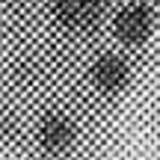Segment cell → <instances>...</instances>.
Here are the masks:
<instances>
[{"mask_svg":"<svg viewBox=\"0 0 160 160\" xmlns=\"http://www.w3.org/2000/svg\"><path fill=\"white\" fill-rule=\"evenodd\" d=\"M107 0H53V15L65 27H86L95 21Z\"/></svg>","mask_w":160,"mask_h":160,"instance_id":"277c9868","label":"cell"},{"mask_svg":"<svg viewBox=\"0 0 160 160\" xmlns=\"http://www.w3.org/2000/svg\"><path fill=\"white\" fill-rule=\"evenodd\" d=\"M151 30H154V9L142 0H133V3L122 6L113 18V33L122 45L128 48H139L151 39Z\"/></svg>","mask_w":160,"mask_h":160,"instance_id":"6da1fadb","label":"cell"},{"mask_svg":"<svg viewBox=\"0 0 160 160\" xmlns=\"http://www.w3.org/2000/svg\"><path fill=\"white\" fill-rule=\"evenodd\" d=\"M36 142L45 154L59 157L77 142V128L65 113H45L36 128Z\"/></svg>","mask_w":160,"mask_h":160,"instance_id":"7a4b0ae2","label":"cell"},{"mask_svg":"<svg viewBox=\"0 0 160 160\" xmlns=\"http://www.w3.org/2000/svg\"><path fill=\"white\" fill-rule=\"evenodd\" d=\"M89 77H92L98 92H104V95H122L131 86V62L125 57H119V53H101L92 62Z\"/></svg>","mask_w":160,"mask_h":160,"instance_id":"3957f363","label":"cell"}]
</instances>
